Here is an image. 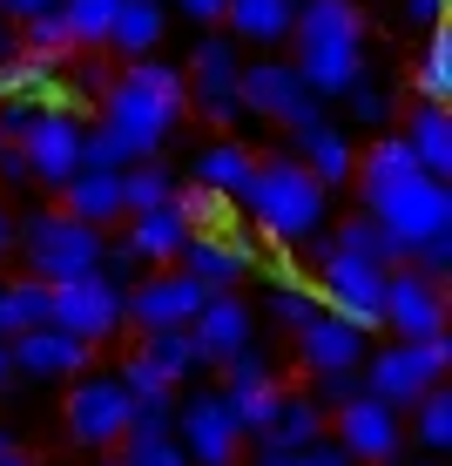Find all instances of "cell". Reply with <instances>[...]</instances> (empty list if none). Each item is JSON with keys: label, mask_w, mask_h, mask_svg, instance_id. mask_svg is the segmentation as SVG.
Segmentation results:
<instances>
[{"label": "cell", "mask_w": 452, "mask_h": 466, "mask_svg": "<svg viewBox=\"0 0 452 466\" xmlns=\"http://www.w3.org/2000/svg\"><path fill=\"white\" fill-rule=\"evenodd\" d=\"M365 217L385 230V244H392V257L406 264V257L418 244H432V237L452 230V183H439V176H406V183H392L385 197L365 203Z\"/></svg>", "instance_id": "obj_5"}, {"label": "cell", "mask_w": 452, "mask_h": 466, "mask_svg": "<svg viewBox=\"0 0 452 466\" xmlns=\"http://www.w3.org/2000/svg\"><path fill=\"white\" fill-rule=\"evenodd\" d=\"M317 311H325V304H317V291L297 278V270H270V318H277L284 331H304Z\"/></svg>", "instance_id": "obj_35"}, {"label": "cell", "mask_w": 452, "mask_h": 466, "mask_svg": "<svg viewBox=\"0 0 452 466\" xmlns=\"http://www.w3.org/2000/svg\"><path fill=\"white\" fill-rule=\"evenodd\" d=\"M236 108L290 128V136L311 128V122H325V102L290 75V61H250V68H236Z\"/></svg>", "instance_id": "obj_8"}, {"label": "cell", "mask_w": 452, "mask_h": 466, "mask_svg": "<svg viewBox=\"0 0 452 466\" xmlns=\"http://www.w3.org/2000/svg\"><path fill=\"white\" fill-rule=\"evenodd\" d=\"M331 250H351V257H371V264H385V270H392V264H398V257H392V244H385V230H378V223H371V217H351V223H345V230H337V237H331Z\"/></svg>", "instance_id": "obj_41"}, {"label": "cell", "mask_w": 452, "mask_h": 466, "mask_svg": "<svg viewBox=\"0 0 452 466\" xmlns=\"http://www.w3.org/2000/svg\"><path fill=\"white\" fill-rule=\"evenodd\" d=\"M236 41L230 35H203L196 47H189V75H183V88H189V102L203 108V122H216V128H236Z\"/></svg>", "instance_id": "obj_14"}, {"label": "cell", "mask_w": 452, "mask_h": 466, "mask_svg": "<svg viewBox=\"0 0 452 466\" xmlns=\"http://www.w3.org/2000/svg\"><path fill=\"white\" fill-rule=\"evenodd\" d=\"M398 136H406V149H412V163H418V169L439 176V183H452V116H446V108L418 102V108H412V122L398 128Z\"/></svg>", "instance_id": "obj_29"}, {"label": "cell", "mask_w": 452, "mask_h": 466, "mask_svg": "<svg viewBox=\"0 0 452 466\" xmlns=\"http://www.w3.org/2000/svg\"><path fill=\"white\" fill-rule=\"evenodd\" d=\"M14 250H21V264H27V278L35 284H68V278H88V270H102V230H88V223H75L68 210H35V217H21L14 223Z\"/></svg>", "instance_id": "obj_4"}, {"label": "cell", "mask_w": 452, "mask_h": 466, "mask_svg": "<svg viewBox=\"0 0 452 466\" xmlns=\"http://www.w3.org/2000/svg\"><path fill=\"white\" fill-rule=\"evenodd\" d=\"M14 47H27V55H75L68 47V27H61V14H35V21H21L14 27Z\"/></svg>", "instance_id": "obj_42"}, {"label": "cell", "mask_w": 452, "mask_h": 466, "mask_svg": "<svg viewBox=\"0 0 452 466\" xmlns=\"http://www.w3.org/2000/svg\"><path fill=\"white\" fill-rule=\"evenodd\" d=\"M176 217L189 223V230H236V203L230 197H216V189H203V183H189V189H176Z\"/></svg>", "instance_id": "obj_37"}, {"label": "cell", "mask_w": 452, "mask_h": 466, "mask_svg": "<svg viewBox=\"0 0 452 466\" xmlns=\"http://www.w3.org/2000/svg\"><path fill=\"white\" fill-rule=\"evenodd\" d=\"M0 149H7V128H0Z\"/></svg>", "instance_id": "obj_55"}, {"label": "cell", "mask_w": 452, "mask_h": 466, "mask_svg": "<svg viewBox=\"0 0 452 466\" xmlns=\"http://www.w3.org/2000/svg\"><path fill=\"white\" fill-rule=\"evenodd\" d=\"M169 35V7L163 0H122L116 7V27H108V47H116L122 61H149L156 47Z\"/></svg>", "instance_id": "obj_28"}, {"label": "cell", "mask_w": 452, "mask_h": 466, "mask_svg": "<svg viewBox=\"0 0 452 466\" xmlns=\"http://www.w3.org/2000/svg\"><path fill=\"white\" fill-rule=\"evenodd\" d=\"M0 257H14V217L0 210Z\"/></svg>", "instance_id": "obj_51"}, {"label": "cell", "mask_w": 452, "mask_h": 466, "mask_svg": "<svg viewBox=\"0 0 452 466\" xmlns=\"http://www.w3.org/2000/svg\"><path fill=\"white\" fill-rule=\"evenodd\" d=\"M223 406L236 412V426L244 432H264L270 426V412L284 406V379H277V365L264 359V351H230L223 359Z\"/></svg>", "instance_id": "obj_16"}, {"label": "cell", "mask_w": 452, "mask_h": 466, "mask_svg": "<svg viewBox=\"0 0 452 466\" xmlns=\"http://www.w3.org/2000/svg\"><path fill=\"white\" fill-rule=\"evenodd\" d=\"M176 270H183V278H196L203 291H236V284L256 270V244H250L244 230H189Z\"/></svg>", "instance_id": "obj_17"}, {"label": "cell", "mask_w": 452, "mask_h": 466, "mask_svg": "<svg viewBox=\"0 0 452 466\" xmlns=\"http://www.w3.org/2000/svg\"><path fill=\"white\" fill-rule=\"evenodd\" d=\"M378 325H392V339H439L446 331V284L412 270V264H392L385 291H378Z\"/></svg>", "instance_id": "obj_10"}, {"label": "cell", "mask_w": 452, "mask_h": 466, "mask_svg": "<svg viewBox=\"0 0 452 466\" xmlns=\"http://www.w3.org/2000/svg\"><path fill=\"white\" fill-rule=\"evenodd\" d=\"M128 420H136V406H128L122 379H82L68 399V440L75 446H122L128 440Z\"/></svg>", "instance_id": "obj_18"}, {"label": "cell", "mask_w": 452, "mask_h": 466, "mask_svg": "<svg viewBox=\"0 0 452 466\" xmlns=\"http://www.w3.org/2000/svg\"><path fill=\"white\" fill-rule=\"evenodd\" d=\"M61 210L75 223H88V230L116 223L122 217V169H75L68 183H61Z\"/></svg>", "instance_id": "obj_25"}, {"label": "cell", "mask_w": 452, "mask_h": 466, "mask_svg": "<svg viewBox=\"0 0 452 466\" xmlns=\"http://www.w3.org/2000/svg\"><path fill=\"white\" fill-rule=\"evenodd\" d=\"M163 7H183L189 21H223V0H163Z\"/></svg>", "instance_id": "obj_49"}, {"label": "cell", "mask_w": 452, "mask_h": 466, "mask_svg": "<svg viewBox=\"0 0 452 466\" xmlns=\"http://www.w3.org/2000/svg\"><path fill=\"white\" fill-rule=\"evenodd\" d=\"M317 304L331 318H345L351 331H378V291H385V264L371 257H351V250H317Z\"/></svg>", "instance_id": "obj_7"}, {"label": "cell", "mask_w": 452, "mask_h": 466, "mask_svg": "<svg viewBox=\"0 0 452 466\" xmlns=\"http://www.w3.org/2000/svg\"><path fill=\"white\" fill-rule=\"evenodd\" d=\"M358 392H365L358 372H325V379H317V406H325V412H337L345 399H358Z\"/></svg>", "instance_id": "obj_44"}, {"label": "cell", "mask_w": 452, "mask_h": 466, "mask_svg": "<svg viewBox=\"0 0 452 466\" xmlns=\"http://www.w3.org/2000/svg\"><path fill=\"white\" fill-rule=\"evenodd\" d=\"M325 432L351 453V466H385V460H398V412L385 406V399H371V392L345 399V406L325 420Z\"/></svg>", "instance_id": "obj_15"}, {"label": "cell", "mask_w": 452, "mask_h": 466, "mask_svg": "<svg viewBox=\"0 0 452 466\" xmlns=\"http://www.w3.org/2000/svg\"><path fill=\"white\" fill-rule=\"evenodd\" d=\"M290 156L304 163V176H311L317 189L351 183V169H358V149H351V136H345L337 122H311V128H297V136H290Z\"/></svg>", "instance_id": "obj_21"}, {"label": "cell", "mask_w": 452, "mask_h": 466, "mask_svg": "<svg viewBox=\"0 0 452 466\" xmlns=\"http://www.w3.org/2000/svg\"><path fill=\"white\" fill-rule=\"evenodd\" d=\"M176 169L163 163V156H142V163L122 169V217H142V210H163V203L176 197Z\"/></svg>", "instance_id": "obj_30"}, {"label": "cell", "mask_w": 452, "mask_h": 466, "mask_svg": "<svg viewBox=\"0 0 452 466\" xmlns=\"http://www.w3.org/2000/svg\"><path fill=\"white\" fill-rule=\"evenodd\" d=\"M189 331H196L203 359H209V365H223L230 351H244V345H250V304L236 298V291H209V298H203V311L189 318Z\"/></svg>", "instance_id": "obj_22"}, {"label": "cell", "mask_w": 452, "mask_h": 466, "mask_svg": "<svg viewBox=\"0 0 452 466\" xmlns=\"http://www.w3.org/2000/svg\"><path fill=\"white\" fill-rule=\"evenodd\" d=\"M169 440L183 446L189 466H236L244 426H236V412L223 406V392H196V399H183V406H176Z\"/></svg>", "instance_id": "obj_11"}, {"label": "cell", "mask_w": 452, "mask_h": 466, "mask_svg": "<svg viewBox=\"0 0 452 466\" xmlns=\"http://www.w3.org/2000/svg\"><path fill=\"white\" fill-rule=\"evenodd\" d=\"M122 278H108V270H88V278H68L47 291V325L75 331L82 345H102L108 331H122Z\"/></svg>", "instance_id": "obj_9"}, {"label": "cell", "mask_w": 452, "mask_h": 466, "mask_svg": "<svg viewBox=\"0 0 452 466\" xmlns=\"http://www.w3.org/2000/svg\"><path fill=\"white\" fill-rule=\"evenodd\" d=\"M250 210V223L270 237V244H311L317 230H325V210H331V189H317L311 176H304L297 156H256V176L244 183V197H236Z\"/></svg>", "instance_id": "obj_3"}, {"label": "cell", "mask_w": 452, "mask_h": 466, "mask_svg": "<svg viewBox=\"0 0 452 466\" xmlns=\"http://www.w3.org/2000/svg\"><path fill=\"white\" fill-rule=\"evenodd\" d=\"M7 55H14V27L0 21V61H7Z\"/></svg>", "instance_id": "obj_53"}, {"label": "cell", "mask_w": 452, "mask_h": 466, "mask_svg": "<svg viewBox=\"0 0 452 466\" xmlns=\"http://www.w3.org/2000/svg\"><path fill=\"white\" fill-rule=\"evenodd\" d=\"M0 466H35L27 453H14V446H0Z\"/></svg>", "instance_id": "obj_52"}, {"label": "cell", "mask_w": 452, "mask_h": 466, "mask_svg": "<svg viewBox=\"0 0 452 466\" xmlns=\"http://www.w3.org/2000/svg\"><path fill=\"white\" fill-rule=\"evenodd\" d=\"M256 176V156L244 149V142H209V149L196 156V183L203 189H216V197H244V183Z\"/></svg>", "instance_id": "obj_31"}, {"label": "cell", "mask_w": 452, "mask_h": 466, "mask_svg": "<svg viewBox=\"0 0 452 466\" xmlns=\"http://www.w3.org/2000/svg\"><path fill=\"white\" fill-rule=\"evenodd\" d=\"M35 325H47V284H35V278L0 284V345L35 331Z\"/></svg>", "instance_id": "obj_34"}, {"label": "cell", "mask_w": 452, "mask_h": 466, "mask_svg": "<svg viewBox=\"0 0 452 466\" xmlns=\"http://www.w3.org/2000/svg\"><path fill=\"white\" fill-rule=\"evenodd\" d=\"M14 149L27 156V176H35V183L61 189L82 169V122H75L68 108H35V116L21 122V136H14Z\"/></svg>", "instance_id": "obj_12"}, {"label": "cell", "mask_w": 452, "mask_h": 466, "mask_svg": "<svg viewBox=\"0 0 452 466\" xmlns=\"http://www.w3.org/2000/svg\"><path fill=\"white\" fill-rule=\"evenodd\" d=\"M55 7H61V0H0V14H7L14 27H21V21H35V14H55Z\"/></svg>", "instance_id": "obj_47"}, {"label": "cell", "mask_w": 452, "mask_h": 466, "mask_svg": "<svg viewBox=\"0 0 452 466\" xmlns=\"http://www.w3.org/2000/svg\"><path fill=\"white\" fill-rule=\"evenodd\" d=\"M0 183H35V176H27V156L14 149V142L0 149Z\"/></svg>", "instance_id": "obj_48"}, {"label": "cell", "mask_w": 452, "mask_h": 466, "mask_svg": "<svg viewBox=\"0 0 452 466\" xmlns=\"http://www.w3.org/2000/svg\"><path fill=\"white\" fill-rule=\"evenodd\" d=\"M0 446H14V440H7V426H0Z\"/></svg>", "instance_id": "obj_54"}, {"label": "cell", "mask_w": 452, "mask_h": 466, "mask_svg": "<svg viewBox=\"0 0 452 466\" xmlns=\"http://www.w3.org/2000/svg\"><path fill=\"white\" fill-rule=\"evenodd\" d=\"M7 351H14V372H27V379H82L88 359H95V345H82L61 325L21 331V339H7Z\"/></svg>", "instance_id": "obj_19"}, {"label": "cell", "mask_w": 452, "mask_h": 466, "mask_svg": "<svg viewBox=\"0 0 452 466\" xmlns=\"http://www.w3.org/2000/svg\"><path fill=\"white\" fill-rule=\"evenodd\" d=\"M325 420H331V412L317 406V399L284 392V406L270 412V426H264V432H256V453H297V446L325 440Z\"/></svg>", "instance_id": "obj_26"}, {"label": "cell", "mask_w": 452, "mask_h": 466, "mask_svg": "<svg viewBox=\"0 0 452 466\" xmlns=\"http://www.w3.org/2000/svg\"><path fill=\"white\" fill-rule=\"evenodd\" d=\"M189 108V88H183V68H169V61H128L116 82L102 88V128L128 149V163H142V156H163V142L176 136V122H183Z\"/></svg>", "instance_id": "obj_2"}, {"label": "cell", "mask_w": 452, "mask_h": 466, "mask_svg": "<svg viewBox=\"0 0 452 466\" xmlns=\"http://www.w3.org/2000/svg\"><path fill=\"white\" fill-rule=\"evenodd\" d=\"M14 379H21V372H14V351H7V345H0V392H7V385H14Z\"/></svg>", "instance_id": "obj_50"}, {"label": "cell", "mask_w": 452, "mask_h": 466, "mask_svg": "<svg viewBox=\"0 0 452 466\" xmlns=\"http://www.w3.org/2000/svg\"><path fill=\"white\" fill-rule=\"evenodd\" d=\"M250 466H351V453H345V446H337L331 432H325V440L297 446V453H256Z\"/></svg>", "instance_id": "obj_43"}, {"label": "cell", "mask_w": 452, "mask_h": 466, "mask_svg": "<svg viewBox=\"0 0 452 466\" xmlns=\"http://www.w3.org/2000/svg\"><path fill=\"white\" fill-rule=\"evenodd\" d=\"M203 284L196 278H183L176 264H163V270H149V278H136L122 291V318L136 331H169V325H189V318L203 311Z\"/></svg>", "instance_id": "obj_13"}, {"label": "cell", "mask_w": 452, "mask_h": 466, "mask_svg": "<svg viewBox=\"0 0 452 466\" xmlns=\"http://www.w3.org/2000/svg\"><path fill=\"white\" fill-rule=\"evenodd\" d=\"M345 116L358 128H385V122H392V88H378L371 75H358V82L345 88Z\"/></svg>", "instance_id": "obj_40"}, {"label": "cell", "mask_w": 452, "mask_h": 466, "mask_svg": "<svg viewBox=\"0 0 452 466\" xmlns=\"http://www.w3.org/2000/svg\"><path fill=\"white\" fill-rule=\"evenodd\" d=\"M290 339H297V365L311 379H325V372H358L365 365V331H351L345 318H331V311H317L311 325L304 331H290Z\"/></svg>", "instance_id": "obj_20"}, {"label": "cell", "mask_w": 452, "mask_h": 466, "mask_svg": "<svg viewBox=\"0 0 452 466\" xmlns=\"http://www.w3.org/2000/svg\"><path fill=\"white\" fill-rule=\"evenodd\" d=\"M412 412H418V440H426L432 453H446V446H452V392L432 385L426 399H412Z\"/></svg>", "instance_id": "obj_39"}, {"label": "cell", "mask_w": 452, "mask_h": 466, "mask_svg": "<svg viewBox=\"0 0 452 466\" xmlns=\"http://www.w3.org/2000/svg\"><path fill=\"white\" fill-rule=\"evenodd\" d=\"M108 466H189V460H183V446H176L169 432H128L122 453Z\"/></svg>", "instance_id": "obj_38"}, {"label": "cell", "mask_w": 452, "mask_h": 466, "mask_svg": "<svg viewBox=\"0 0 452 466\" xmlns=\"http://www.w3.org/2000/svg\"><path fill=\"white\" fill-rule=\"evenodd\" d=\"M183 244H189V223L176 217V203H163V210H142V217H128V237H122V257L128 264H149V270H163V264H176L183 257Z\"/></svg>", "instance_id": "obj_23"}, {"label": "cell", "mask_w": 452, "mask_h": 466, "mask_svg": "<svg viewBox=\"0 0 452 466\" xmlns=\"http://www.w3.org/2000/svg\"><path fill=\"white\" fill-rule=\"evenodd\" d=\"M290 21H297V0H223V27H230V41H250V47L290 41Z\"/></svg>", "instance_id": "obj_27"}, {"label": "cell", "mask_w": 452, "mask_h": 466, "mask_svg": "<svg viewBox=\"0 0 452 466\" xmlns=\"http://www.w3.org/2000/svg\"><path fill=\"white\" fill-rule=\"evenodd\" d=\"M446 365H452V339H392L385 351H365L358 379L371 399H385L392 412H412V399H426L432 385H446Z\"/></svg>", "instance_id": "obj_6"}, {"label": "cell", "mask_w": 452, "mask_h": 466, "mask_svg": "<svg viewBox=\"0 0 452 466\" xmlns=\"http://www.w3.org/2000/svg\"><path fill=\"white\" fill-rule=\"evenodd\" d=\"M290 75L317 102H345V88L365 75V14L358 0H297L290 21Z\"/></svg>", "instance_id": "obj_1"}, {"label": "cell", "mask_w": 452, "mask_h": 466, "mask_svg": "<svg viewBox=\"0 0 452 466\" xmlns=\"http://www.w3.org/2000/svg\"><path fill=\"white\" fill-rule=\"evenodd\" d=\"M61 61L55 55H27V47H14L7 61H0V102H35V108H61Z\"/></svg>", "instance_id": "obj_24"}, {"label": "cell", "mask_w": 452, "mask_h": 466, "mask_svg": "<svg viewBox=\"0 0 452 466\" xmlns=\"http://www.w3.org/2000/svg\"><path fill=\"white\" fill-rule=\"evenodd\" d=\"M122 0H61V27H68V47H108V27H116Z\"/></svg>", "instance_id": "obj_36"}, {"label": "cell", "mask_w": 452, "mask_h": 466, "mask_svg": "<svg viewBox=\"0 0 452 466\" xmlns=\"http://www.w3.org/2000/svg\"><path fill=\"white\" fill-rule=\"evenodd\" d=\"M398 14H406L412 27H439L446 21V0H398Z\"/></svg>", "instance_id": "obj_46"}, {"label": "cell", "mask_w": 452, "mask_h": 466, "mask_svg": "<svg viewBox=\"0 0 452 466\" xmlns=\"http://www.w3.org/2000/svg\"><path fill=\"white\" fill-rule=\"evenodd\" d=\"M142 359L156 365V372H163L169 385H183L189 372H196V365H209L203 359V345H196V331L189 325H169V331H142Z\"/></svg>", "instance_id": "obj_32"}, {"label": "cell", "mask_w": 452, "mask_h": 466, "mask_svg": "<svg viewBox=\"0 0 452 466\" xmlns=\"http://www.w3.org/2000/svg\"><path fill=\"white\" fill-rule=\"evenodd\" d=\"M412 88H418V102H432V108H446V95H452V27H426V47H418V68H412Z\"/></svg>", "instance_id": "obj_33"}, {"label": "cell", "mask_w": 452, "mask_h": 466, "mask_svg": "<svg viewBox=\"0 0 452 466\" xmlns=\"http://www.w3.org/2000/svg\"><path fill=\"white\" fill-rule=\"evenodd\" d=\"M412 270H426V278L446 284V270H452V230L432 237V244H418V250H412Z\"/></svg>", "instance_id": "obj_45"}]
</instances>
